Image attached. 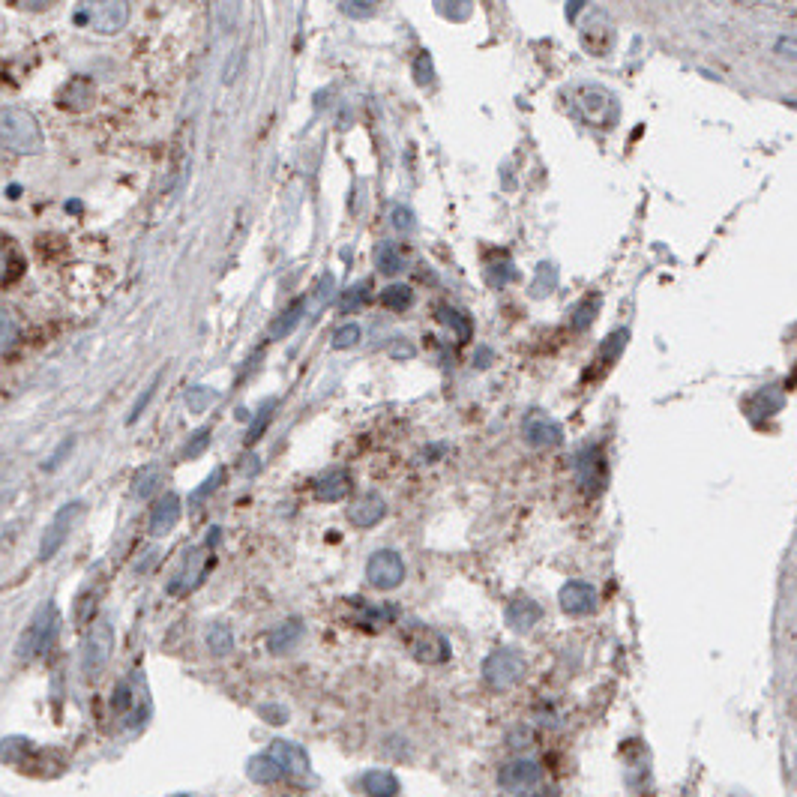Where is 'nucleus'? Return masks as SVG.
Wrapping results in <instances>:
<instances>
[{
    "label": "nucleus",
    "instance_id": "423d86ee",
    "mask_svg": "<svg viewBox=\"0 0 797 797\" xmlns=\"http://www.w3.org/2000/svg\"><path fill=\"white\" fill-rule=\"evenodd\" d=\"M213 564H216V558H213L210 546L189 552L186 561H183V567L174 573V579H171V585H168V594H186V591L198 588V585L207 579V573L213 570Z\"/></svg>",
    "mask_w": 797,
    "mask_h": 797
},
{
    "label": "nucleus",
    "instance_id": "ea45409f",
    "mask_svg": "<svg viewBox=\"0 0 797 797\" xmlns=\"http://www.w3.org/2000/svg\"><path fill=\"white\" fill-rule=\"evenodd\" d=\"M180 797H186V795H180Z\"/></svg>",
    "mask_w": 797,
    "mask_h": 797
},
{
    "label": "nucleus",
    "instance_id": "2f4dec72",
    "mask_svg": "<svg viewBox=\"0 0 797 797\" xmlns=\"http://www.w3.org/2000/svg\"><path fill=\"white\" fill-rule=\"evenodd\" d=\"M360 342V327L357 324H348V327H342L336 336H333V348H351V345H357Z\"/></svg>",
    "mask_w": 797,
    "mask_h": 797
},
{
    "label": "nucleus",
    "instance_id": "b1692460",
    "mask_svg": "<svg viewBox=\"0 0 797 797\" xmlns=\"http://www.w3.org/2000/svg\"><path fill=\"white\" fill-rule=\"evenodd\" d=\"M15 339H18V321L9 309H0V357L9 354Z\"/></svg>",
    "mask_w": 797,
    "mask_h": 797
},
{
    "label": "nucleus",
    "instance_id": "393cba45",
    "mask_svg": "<svg viewBox=\"0 0 797 797\" xmlns=\"http://www.w3.org/2000/svg\"><path fill=\"white\" fill-rule=\"evenodd\" d=\"M222 483H225V468H216V471H213V474H210V477H207V480L189 495V507H198V504H201L207 495H213Z\"/></svg>",
    "mask_w": 797,
    "mask_h": 797
},
{
    "label": "nucleus",
    "instance_id": "0eeeda50",
    "mask_svg": "<svg viewBox=\"0 0 797 797\" xmlns=\"http://www.w3.org/2000/svg\"><path fill=\"white\" fill-rule=\"evenodd\" d=\"M366 579L378 588V591H393L402 585L405 579V564L396 552L384 549V552H375L366 564Z\"/></svg>",
    "mask_w": 797,
    "mask_h": 797
},
{
    "label": "nucleus",
    "instance_id": "4c0bfd02",
    "mask_svg": "<svg viewBox=\"0 0 797 797\" xmlns=\"http://www.w3.org/2000/svg\"><path fill=\"white\" fill-rule=\"evenodd\" d=\"M396 225H399V228L408 225V210H396Z\"/></svg>",
    "mask_w": 797,
    "mask_h": 797
},
{
    "label": "nucleus",
    "instance_id": "9b49d317",
    "mask_svg": "<svg viewBox=\"0 0 797 797\" xmlns=\"http://www.w3.org/2000/svg\"><path fill=\"white\" fill-rule=\"evenodd\" d=\"M501 786L513 795H531L540 786V768L534 762H513L504 768Z\"/></svg>",
    "mask_w": 797,
    "mask_h": 797
},
{
    "label": "nucleus",
    "instance_id": "c756f323",
    "mask_svg": "<svg viewBox=\"0 0 797 797\" xmlns=\"http://www.w3.org/2000/svg\"><path fill=\"white\" fill-rule=\"evenodd\" d=\"M216 399V393L213 390H207V387H195V390H189V396H186V405H189V411H195V414H201L210 402Z\"/></svg>",
    "mask_w": 797,
    "mask_h": 797
},
{
    "label": "nucleus",
    "instance_id": "e433bc0d",
    "mask_svg": "<svg viewBox=\"0 0 797 797\" xmlns=\"http://www.w3.org/2000/svg\"><path fill=\"white\" fill-rule=\"evenodd\" d=\"M261 714H264V717H270L273 723H282V720H285V711H276V708H264Z\"/></svg>",
    "mask_w": 797,
    "mask_h": 797
},
{
    "label": "nucleus",
    "instance_id": "4468645a",
    "mask_svg": "<svg viewBox=\"0 0 797 797\" xmlns=\"http://www.w3.org/2000/svg\"><path fill=\"white\" fill-rule=\"evenodd\" d=\"M270 756L279 762V768L285 771V774H291V777H306L309 774V756L297 747V744H291V741H273L270 744Z\"/></svg>",
    "mask_w": 797,
    "mask_h": 797
},
{
    "label": "nucleus",
    "instance_id": "f3484780",
    "mask_svg": "<svg viewBox=\"0 0 797 797\" xmlns=\"http://www.w3.org/2000/svg\"><path fill=\"white\" fill-rule=\"evenodd\" d=\"M348 492H351V477L345 471H327L315 480V498L318 501L333 504V501H342Z\"/></svg>",
    "mask_w": 797,
    "mask_h": 797
},
{
    "label": "nucleus",
    "instance_id": "a211bd4d",
    "mask_svg": "<svg viewBox=\"0 0 797 797\" xmlns=\"http://www.w3.org/2000/svg\"><path fill=\"white\" fill-rule=\"evenodd\" d=\"M540 606L534 603V600H528V597H516L510 606H507V621H510V627L513 630H519V633H528L537 621H540Z\"/></svg>",
    "mask_w": 797,
    "mask_h": 797
},
{
    "label": "nucleus",
    "instance_id": "7c9ffc66",
    "mask_svg": "<svg viewBox=\"0 0 797 797\" xmlns=\"http://www.w3.org/2000/svg\"><path fill=\"white\" fill-rule=\"evenodd\" d=\"M441 321H444V324H450V327H453V330H456L462 339H468V336H471V321H468L465 315H459V312H453V309H444V312H441Z\"/></svg>",
    "mask_w": 797,
    "mask_h": 797
},
{
    "label": "nucleus",
    "instance_id": "f257e3e1",
    "mask_svg": "<svg viewBox=\"0 0 797 797\" xmlns=\"http://www.w3.org/2000/svg\"><path fill=\"white\" fill-rule=\"evenodd\" d=\"M57 627H60V621H57V609H54V603H42L39 612L33 615V621L27 624V630L21 633L15 654H18L21 660H30V657H39V654L51 651V645H54V639H57Z\"/></svg>",
    "mask_w": 797,
    "mask_h": 797
},
{
    "label": "nucleus",
    "instance_id": "ddd939ff",
    "mask_svg": "<svg viewBox=\"0 0 797 797\" xmlns=\"http://www.w3.org/2000/svg\"><path fill=\"white\" fill-rule=\"evenodd\" d=\"M522 432H525V441L534 444V447H552V444H561V438H564L561 426L552 417H546V414H531L525 420Z\"/></svg>",
    "mask_w": 797,
    "mask_h": 797
},
{
    "label": "nucleus",
    "instance_id": "cd10ccee",
    "mask_svg": "<svg viewBox=\"0 0 797 797\" xmlns=\"http://www.w3.org/2000/svg\"><path fill=\"white\" fill-rule=\"evenodd\" d=\"M624 345H627V330H615V333L609 336V342L603 345V351H600L603 363H612V360L624 351Z\"/></svg>",
    "mask_w": 797,
    "mask_h": 797
},
{
    "label": "nucleus",
    "instance_id": "aec40b11",
    "mask_svg": "<svg viewBox=\"0 0 797 797\" xmlns=\"http://www.w3.org/2000/svg\"><path fill=\"white\" fill-rule=\"evenodd\" d=\"M363 792L369 797H396L399 795V780L387 771H369L363 777Z\"/></svg>",
    "mask_w": 797,
    "mask_h": 797
},
{
    "label": "nucleus",
    "instance_id": "f704fd0d",
    "mask_svg": "<svg viewBox=\"0 0 797 797\" xmlns=\"http://www.w3.org/2000/svg\"><path fill=\"white\" fill-rule=\"evenodd\" d=\"M363 297H366V288H363V285L354 288V291H348V294L342 297V312H354V309L363 303Z\"/></svg>",
    "mask_w": 797,
    "mask_h": 797
},
{
    "label": "nucleus",
    "instance_id": "412c9836",
    "mask_svg": "<svg viewBox=\"0 0 797 797\" xmlns=\"http://www.w3.org/2000/svg\"><path fill=\"white\" fill-rule=\"evenodd\" d=\"M246 771H249V777H252L255 783H264V786H267V783H276V780L285 774V771L279 768V762H276L270 753H267V756H255V759H249V768H246Z\"/></svg>",
    "mask_w": 797,
    "mask_h": 797
},
{
    "label": "nucleus",
    "instance_id": "473e14b6",
    "mask_svg": "<svg viewBox=\"0 0 797 797\" xmlns=\"http://www.w3.org/2000/svg\"><path fill=\"white\" fill-rule=\"evenodd\" d=\"M300 312H303V309H300V306H294L288 315H282V318L273 324V336H285V333H291V330H294V324L300 321Z\"/></svg>",
    "mask_w": 797,
    "mask_h": 797
},
{
    "label": "nucleus",
    "instance_id": "7ed1b4c3",
    "mask_svg": "<svg viewBox=\"0 0 797 797\" xmlns=\"http://www.w3.org/2000/svg\"><path fill=\"white\" fill-rule=\"evenodd\" d=\"M0 144L18 153L39 150V126L21 108H0Z\"/></svg>",
    "mask_w": 797,
    "mask_h": 797
},
{
    "label": "nucleus",
    "instance_id": "a878e982",
    "mask_svg": "<svg viewBox=\"0 0 797 797\" xmlns=\"http://www.w3.org/2000/svg\"><path fill=\"white\" fill-rule=\"evenodd\" d=\"M135 708V684L132 681H120L117 690H114V714H126Z\"/></svg>",
    "mask_w": 797,
    "mask_h": 797
},
{
    "label": "nucleus",
    "instance_id": "5701e85b",
    "mask_svg": "<svg viewBox=\"0 0 797 797\" xmlns=\"http://www.w3.org/2000/svg\"><path fill=\"white\" fill-rule=\"evenodd\" d=\"M159 486H162V468L159 465H147L135 474V495L138 498H150Z\"/></svg>",
    "mask_w": 797,
    "mask_h": 797
},
{
    "label": "nucleus",
    "instance_id": "f03ea898",
    "mask_svg": "<svg viewBox=\"0 0 797 797\" xmlns=\"http://www.w3.org/2000/svg\"><path fill=\"white\" fill-rule=\"evenodd\" d=\"M111 654H114V627L108 618H102L99 624L90 627L87 639H84V648H81V675L87 681H96L105 666L111 663Z\"/></svg>",
    "mask_w": 797,
    "mask_h": 797
},
{
    "label": "nucleus",
    "instance_id": "bb28decb",
    "mask_svg": "<svg viewBox=\"0 0 797 797\" xmlns=\"http://www.w3.org/2000/svg\"><path fill=\"white\" fill-rule=\"evenodd\" d=\"M381 300H384V306H390V309H405V306L411 303V288H408V285H390V288L381 294Z\"/></svg>",
    "mask_w": 797,
    "mask_h": 797
},
{
    "label": "nucleus",
    "instance_id": "dca6fc26",
    "mask_svg": "<svg viewBox=\"0 0 797 797\" xmlns=\"http://www.w3.org/2000/svg\"><path fill=\"white\" fill-rule=\"evenodd\" d=\"M384 513H387L384 498H378V495H363V498H357V501L351 504L348 519H351L357 528H372V525H378V522L384 519Z\"/></svg>",
    "mask_w": 797,
    "mask_h": 797
},
{
    "label": "nucleus",
    "instance_id": "c9c22d12",
    "mask_svg": "<svg viewBox=\"0 0 797 797\" xmlns=\"http://www.w3.org/2000/svg\"><path fill=\"white\" fill-rule=\"evenodd\" d=\"M270 411H273V402H267V408H264V417H258V420H255V426H252V432H249V441H255V438L264 432V426H267V420H270Z\"/></svg>",
    "mask_w": 797,
    "mask_h": 797
},
{
    "label": "nucleus",
    "instance_id": "20e7f679",
    "mask_svg": "<svg viewBox=\"0 0 797 797\" xmlns=\"http://www.w3.org/2000/svg\"><path fill=\"white\" fill-rule=\"evenodd\" d=\"M525 678V660L519 651H495L483 663V681L492 690H510Z\"/></svg>",
    "mask_w": 797,
    "mask_h": 797
},
{
    "label": "nucleus",
    "instance_id": "6e6552de",
    "mask_svg": "<svg viewBox=\"0 0 797 797\" xmlns=\"http://www.w3.org/2000/svg\"><path fill=\"white\" fill-rule=\"evenodd\" d=\"M576 471H579V486L588 495H600L606 480H609V468H606V456L597 444L585 447L576 459Z\"/></svg>",
    "mask_w": 797,
    "mask_h": 797
},
{
    "label": "nucleus",
    "instance_id": "58836bf2",
    "mask_svg": "<svg viewBox=\"0 0 797 797\" xmlns=\"http://www.w3.org/2000/svg\"><path fill=\"white\" fill-rule=\"evenodd\" d=\"M6 264H9V261H6V252L0 249V279H3V273H6Z\"/></svg>",
    "mask_w": 797,
    "mask_h": 797
},
{
    "label": "nucleus",
    "instance_id": "f8f14e48",
    "mask_svg": "<svg viewBox=\"0 0 797 797\" xmlns=\"http://www.w3.org/2000/svg\"><path fill=\"white\" fill-rule=\"evenodd\" d=\"M561 609L567 615H591L597 609V591L588 582H567L561 588Z\"/></svg>",
    "mask_w": 797,
    "mask_h": 797
},
{
    "label": "nucleus",
    "instance_id": "1a4fd4ad",
    "mask_svg": "<svg viewBox=\"0 0 797 797\" xmlns=\"http://www.w3.org/2000/svg\"><path fill=\"white\" fill-rule=\"evenodd\" d=\"M408 648L420 663H444L450 657V645L441 633L429 627H414L408 633Z\"/></svg>",
    "mask_w": 797,
    "mask_h": 797
},
{
    "label": "nucleus",
    "instance_id": "72a5a7b5",
    "mask_svg": "<svg viewBox=\"0 0 797 797\" xmlns=\"http://www.w3.org/2000/svg\"><path fill=\"white\" fill-rule=\"evenodd\" d=\"M207 441H210V429H201V432H195V435H192V441L186 444V456H189V459H198V456L207 450Z\"/></svg>",
    "mask_w": 797,
    "mask_h": 797
},
{
    "label": "nucleus",
    "instance_id": "6ab92c4d",
    "mask_svg": "<svg viewBox=\"0 0 797 797\" xmlns=\"http://www.w3.org/2000/svg\"><path fill=\"white\" fill-rule=\"evenodd\" d=\"M303 639V621L300 618H291V621H285L282 627H276L273 633H270V639H267V648L273 651V654H288V651H294V645Z\"/></svg>",
    "mask_w": 797,
    "mask_h": 797
},
{
    "label": "nucleus",
    "instance_id": "9d476101",
    "mask_svg": "<svg viewBox=\"0 0 797 797\" xmlns=\"http://www.w3.org/2000/svg\"><path fill=\"white\" fill-rule=\"evenodd\" d=\"M90 24L102 33H114L123 27L129 9H126V0H90Z\"/></svg>",
    "mask_w": 797,
    "mask_h": 797
},
{
    "label": "nucleus",
    "instance_id": "4be33fe9",
    "mask_svg": "<svg viewBox=\"0 0 797 797\" xmlns=\"http://www.w3.org/2000/svg\"><path fill=\"white\" fill-rule=\"evenodd\" d=\"M207 648L213 657H228L234 651V636L225 624H210L207 630Z\"/></svg>",
    "mask_w": 797,
    "mask_h": 797
},
{
    "label": "nucleus",
    "instance_id": "2eb2a0df",
    "mask_svg": "<svg viewBox=\"0 0 797 797\" xmlns=\"http://www.w3.org/2000/svg\"><path fill=\"white\" fill-rule=\"evenodd\" d=\"M177 522H180V498L168 492V495L159 498L156 507H153V516H150V534H153V537H165Z\"/></svg>",
    "mask_w": 797,
    "mask_h": 797
},
{
    "label": "nucleus",
    "instance_id": "c85d7f7f",
    "mask_svg": "<svg viewBox=\"0 0 797 797\" xmlns=\"http://www.w3.org/2000/svg\"><path fill=\"white\" fill-rule=\"evenodd\" d=\"M378 267H381L384 273H396V270L402 267V258H399L396 246L384 243V246L378 249Z\"/></svg>",
    "mask_w": 797,
    "mask_h": 797
},
{
    "label": "nucleus",
    "instance_id": "39448f33",
    "mask_svg": "<svg viewBox=\"0 0 797 797\" xmlns=\"http://www.w3.org/2000/svg\"><path fill=\"white\" fill-rule=\"evenodd\" d=\"M81 516H84V504L81 501H72V504H66V507L57 510V516L45 528V537H42V546H39V561H51L60 552V546L66 543L69 531L75 528V522Z\"/></svg>",
    "mask_w": 797,
    "mask_h": 797
}]
</instances>
